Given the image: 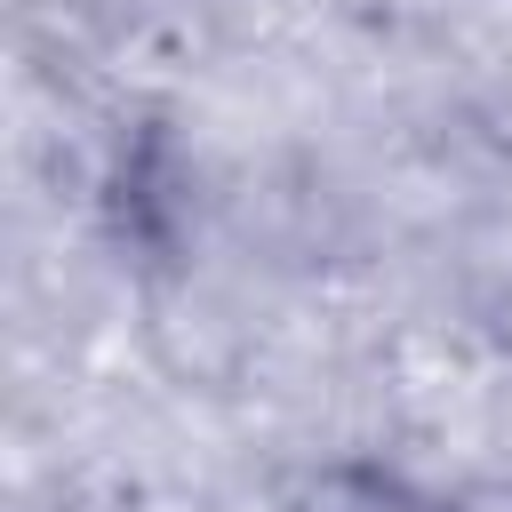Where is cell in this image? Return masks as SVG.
Wrapping results in <instances>:
<instances>
[{
  "instance_id": "6da1fadb",
  "label": "cell",
  "mask_w": 512,
  "mask_h": 512,
  "mask_svg": "<svg viewBox=\"0 0 512 512\" xmlns=\"http://www.w3.org/2000/svg\"><path fill=\"white\" fill-rule=\"evenodd\" d=\"M280 512H440V504L384 464H328V472H304L280 496Z\"/></svg>"
}]
</instances>
